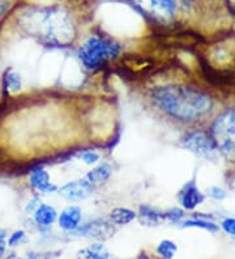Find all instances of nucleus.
Listing matches in <instances>:
<instances>
[{"mask_svg":"<svg viewBox=\"0 0 235 259\" xmlns=\"http://www.w3.org/2000/svg\"><path fill=\"white\" fill-rule=\"evenodd\" d=\"M207 195L199 189L196 181H188L179 190L178 202L184 211H194L205 202Z\"/></svg>","mask_w":235,"mask_h":259,"instance_id":"9","label":"nucleus"},{"mask_svg":"<svg viewBox=\"0 0 235 259\" xmlns=\"http://www.w3.org/2000/svg\"><path fill=\"white\" fill-rule=\"evenodd\" d=\"M137 219L141 225L145 227H158L165 222L163 219V211L158 208H154L153 205L143 204L140 205L137 212Z\"/></svg>","mask_w":235,"mask_h":259,"instance_id":"14","label":"nucleus"},{"mask_svg":"<svg viewBox=\"0 0 235 259\" xmlns=\"http://www.w3.org/2000/svg\"><path fill=\"white\" fill-rule=\"evenodd\" d=\"M221 228L226 234L235 237V218H225L221 222Z\"/></svg>","mask_w":235,"mask_h":259,"instance_id":"24","label":"nucleus"},{"mask_svg":"<svg viewBox=\"0 0 235 259\" xmlns=\"http://www.w3.org/2000/svg\"><path fill=\"white\" fill-rule=\"evenodd\" d=\"M114 224L106 219L98 218L91 222L82 224L73 232V236L84 238H93L97 241L109 240L111 236H114Z\"/></svg>","mask_w":235,"mask_h":259,"instance_id":"7","label":"nucleus"},{"mask_svg":"<svg viewBox=\"0 0 235 259\" xmlns=\"http://www.w3.org/2000/svg\"><path fill=\"white\" fill-rule=\"evenodd\" d=\"M185 212L182 207H171V208L163 211V219L165 222H169L171 224H178L184 220Z\"/></svg>","mask_w":235,"mask_h":259,"instance_id":"20","label":"nucleus"},{"mask_svg":"<svg viewBox=\"0 0 235 259\" xmlns=\"http://www.w3.org/2000/svg\"><path fill=\"white\" fill-rule=\"evenodd\" d=\"M106 259H111V258H106Z\"/></svg>","mask_w":235,"mask_h":259,"instance_id":"31","label":"nucleus"},{"mask_svg":"<svg viewBox=\"0 0 235 259\" xmlns=\"http://www.w3.org/2000/svg\"><path fill=\"white\" fill-rule=\"evenodd\" d=\"M78 259H84V258H78Z\"/></svg>","mask_w":235,"mask_h":259,"instance_id":"30","label":"nucleus"},{"mask_svg":"<svg viewBox=\"0 0 235 259\" xmlns=\"http://www.w3.org/2000/svg\"><path fill=\"white\" fill-rule=\"evenodd\" d=\"M122 54L119 42L104 35H89L77 50V57L82 66L89 71H97L107 63L118 59Z\"/></svg>","mask_w":235,"mask_h":259,"instance_id":"3","label":"nucleus"},{"mask_svg":"<svg viewBox=\"0 0 235 259\" xmlns=\"http://www.w3.org/2000/svg\"><path fill=\"white\" fill-rule=\"evenodd\" d=\"M111 174H113V166L109 162H102V164L94 165V167H91L84 177L91 186L97 189L98 186L106 184L111 177Z\"/></svg>","mask_w":235,"mask_h":259,"instance_id":"13","label":"nucleus"},{"mask_svg":"<svg viewBox=\"0 0 235 259\" xmlns=\"http://www.w3.org/2000/svg\"><path fill=\"white\" fill-rule=\"evenodd\" d=\"M183 228H199L203 231H207L209 233H217L219 231V227L210 220L208 216H201V215H194V218L185 219L182 222Z\"/></svg>","mask_w":235,"mask_h":259,"instance_id":"15","label":"nucleus"},{"mask_svg":"<svg viewBox=\"0 0 235 259\" xmlns=\"http://www.w3.org/2000/svg\"><path fill=\"white\" fill-rule=\"evenodd\" d=\"M29 184L37 193L54 194L57 193L59 186L51 182L49 171L43 166H35L29 171Z\"/></svg>","mask_w":235,"mask_h":259,"instance_id":"11","label":"nucleus"},{"mask_svg":"<svg viewBox=\"0 0 235 259\" xmlns=\"http://www.w3.org/2000/svg\"><path fill=\"white\" fill-rule=\"evenodd\" d=\"M205 195L210 196V198L214 200H223L226 196H227V193H226V190H223L222 187L210 186L209 189L207 190V194H205Z\"/></svg>","mask_w":235,"mask_h":259,"instance_id":"23","label":"nucleus"},{"mask_svg":"<svg viewBox=\"0 0 235 259\" xmlns=\"http://www.w3.org/2000/svg\"><path fill=\"white\" fill-rule=\"evenodd\" d=\"M22 77L16 70H8L3 76V85L7 93L16 95L22 91Z\"/></svg>","mask_w":235,"mask_h":259,"instance_id":"17","label":"nucleus"},{"mask_svg":"<svg viewBox=\"0 0 235 259\" xmlns=\"http://www.w3.org/2000/svg\"><path fill=\"white\" fill-rule=\"evenodd\" d=\"M80 160L84 162L85 165H89V166H94L97 165L101 160V155L97 151H91V149H88V151H82L80 155H78Z\"/></svg>","mask_w":235,"mask_h":259,"instance_id":"21","label":"nucleus"},{"mask_svg":"<svg viewBox=\"0 0 235 259\" xmlns=\"http://www.w3.org/2000/svg\"><path fill=\"white\" fill-rule=\"evenodd\" d=\"M209 135L221 157L235 162V106L218 113L209 128Z\"/></svg>","mask_w":235,"mask_h":259,"instance_id":"4","label":"nucleus"},{"mask_svg":"<svg viewBox=\"0 0 235 259\" xmlns=\"http://www.w3.org/2000/svg\"><path fill=\"white\" fill-rule=\"evenodd\" d=\"M178 251V245L171 240H161L156 247L157 255L162 259H172Z\"/></svg>","mask_w":235,"mask_h":259,"instance_id":"19","label":"nucleus"},{"mask_svg":"<svg viewBox=\"0 0 235 259\" xmlns=\"http://www.w3.org/2000/svg\"><path fill=\"white\" fill-rule=\"evenodd\" d=\"M94 190L96 187L91 186L86 181V178L82 177L67 182L66 185H63L58 189L57 193L68 202H81V200L88 199L94 193Z\"/></svg>","mask_w":235,"mask_h":259,"instance_id":"8","label":"nucleus"},{"mask_svg":"<svg viewBox=\"0 0 235 259\" xmlns=\"http://www.w3.org/2000/svg\"><path fill=\"white\" fill-rule=\"evenodd\" d=\"M31 215H33L34 223L38 227L46 229V228L53 227L54 223L58 220V215L59 213H58L57 208L54 205L47 204V203H41Z\"/></svg>","mask_w":235,"mask_h":259,"instance_id":"12","label":"nucleus"},{"mask_svg":"<svg viewBox=\"0 0 235 259\" xmlns=\"http://www.w3.org/2000/svg\"><path fill=\"white\" fill-rule=\"evenodd\" d=\"M0 77H2V71H0Z\"/></svg>","mask_w":235,"mask_h":259,"instance_id":"29","label":"nucleus"},{"mask_svg":"<svg viewBox=\"0 0 235 259\" xmlns=\"http://www.w3.org/2000/svg\"><path fill=\"white\" fill-rule=\"evenodd\" d=\"M109 219L114 225H128L137 219V212L127 207H115L110 211Z\"/></svg>","mask_w":235,"mask_h":259,"instance_id":"16","label":"nucleus"},{"mask_svg":"<svg viewBox=\"0 0 235 259\" xmlns=\"http://www.w3.org/2000/svg\"><path fill=\"white\" fill-rule=\"evenodd\" d=\"M132 4L152 20L161 24H167L178 16L182 0H131Z\"/></svg>","mask_w":235,"mask_h":259,"instance_id":"5","label":"nucleus"},{"mask_svg":"<svg viewBox=\"0 0 235 259\" xmlns=\"http://www.w3.org/2000/svg\"><path fill=\"white\" fill-rule=\"evenodd\" d=\"M8 8H10V3L7 0H0V17L8 11Z\"/></svg>","mask_w":235,"mask_h":259,"instance_id":"26","label":"nucleus"},{"mask_svg":"<svg viewBox=\"0 0 235 259\" xmlns=\"http://www.w3.org/2000/svg\"><path fill=\"white\" fill-rule=\"evenodd\" d=\"M20 25L26 34L49 48H68L77 37L73 17L62 7H37L25 11Z\"/></svg>","mask_w":235,"mask_h":259,"instance_id":"2","label":"nucleus"},{"mask_svg":"<svg viewBox=\"0 0 235 259\" xmlns=\"http://www.w3.org/2000/svg\"><path fill=\"white\" fill-rule=\"evenodd\" d=\"M80 255L78 258H84V259H106L110 258L109 250L106 249L105 245H102L101 242L93 243L90 246L85 247L80 251Z\"/></svg>","mask_w":235,"mask_h":259,"instance_id":"18","label":"nucleus"},{"mask_svg":"<svg viewBox=\"0 0 235 259\" xmlns=\"http://www.w3.org/2000/svg\"><path fill=\"white\" fill-rule=\"evenodd\" d=\"M179 144L183 149L191 152L192 155L205 158V160H210V161L216 160L219 156L213 140L210 138L209 131L196 128L191 130L180 138Z\"/></svg>","mask_w":235,"mask_h":259,"instance_id":"6","label":"nucleus"},{"mask_svg":"<svg viewBox=\"0 0 235 259\" xmlns=\"http://www.w3.org/2000/svg\"><path fill=\"white\" fill-rule=\"evenodd\" d=\"M229 185L232 190H235V174L231 178H229Z\"/></svg>","mask_w":235,"mask_h":259,"instance_id":"28","label":"nucleus"},{"mask_svg":"<svg viewBox=\"0 0 235 259\" xmlns=\"http://www.w3.org/2000/svg\"><path fill=\"white\" fill-rule=\"evenodd\" d=\"M226 2H227V4H229L231 12L235 13V0H226Z\"/></svg>","mask_w":235,"mask_h":259,"instance_id":"27","label":"nucleus"},{"mask_svg":"<svg viewBox=\"0 0 235 259\" xmlns=\"http://www.w3.org/2000/svg\"><path fill=\"white\" fill-rule=\"evenodd\" d=\"M82 209L77 204H69L58 215V225L63 232L72 234L81 225Z\"/></svg>","mask_w":235,"mask_h":259,"instance_id":"10","label":"nucleus"},{"mask_svg":"<svg viewBox=\"0 0 235 259\" xmlns=\"http://www.w3.org/2000/svg\"><path fill=\"white\" fill-rule=\"evenodd\" d=\"M149 100L165 117L187 124L208 118L216 106L214 98L207 91L184 84L153 87Z\"/></svg>","mask_w":235,"mask_h":259,"instance_id":"1","label":"nucleus"},{"mask_svg":"<svg viewBox=\"0 0 235 259\" xmlns=\"http://www.w3.org/2000/svg\"><path fill=\"white\" fill-rule=\"evenodd\" d=\"M7 238H8V234H7L6 229H0V258L6 254L7 250Z\"/></svg>","mask_w":235,"mask_h":259,"instance_id":"25","label":"nucleus"},{"mask_svg":"<svg viewBox=\"0 0 235 259\" xmlns=\"http://www.w3.org/2000/svg\"><path fill=\"white\" fill-rule=\"evenodd\" d=\"M26 233L24 231H15L12 234H10V237L7 238V245L10 247H15L21 245L22 242H25Z\"/></svg>","mask_w":235,"mask_h":259,"instance_id":"22","label":"nucleus"}]
</instances>
